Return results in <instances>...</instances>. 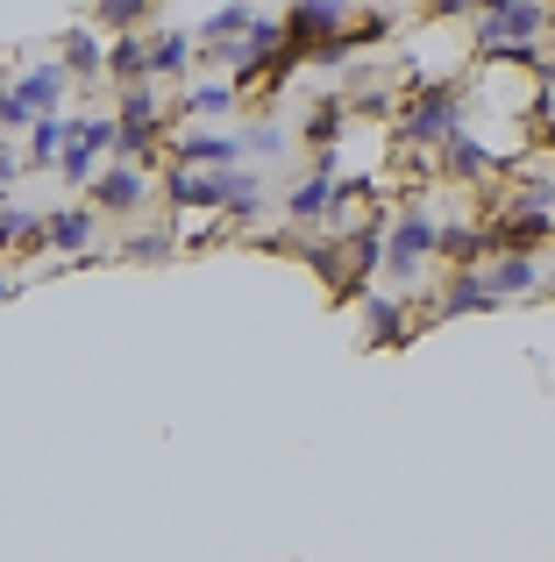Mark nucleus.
Here are the masks:
<instances>
[{
    "label": "nucleus",
    "instance_id": "f257e3e1",
    "mask_svg": "<svg viewBox=\"0 0 555 562\" xmlns=\"http://www.w3.org/2000/svg\"><path fill=\"white\" fill-rule=\"evenodd\" d=\"M434 257H442V214H434V200H406L399 214L385 221V271L377 278H385L392 292H406Z\"/></svg>",
    "mask_w": 555,
    "mask_h": 562
},
{
    "label": "nucleus",
    "instance_id": "f8f14e48",
    "mask_svg": "<svg viewBox=\"0 0 555 562\" xmlns=\"http://www.w3.org/2000/svg\"><path fill=\"white\" fill-rule=\"evenodd\" d=\"M328 200H335V150H320V165L285 192V221L292 228H328Z\"/></svg>",
    "mask_w": 555,
    "mask_h": 562
},
{
    "label": "nucleus",
    "instance_id": "1a4fd4ad",
    "mask_svg": "<svg viewBox=\"0 0 555 562\" xmlns=\"http://www.w3.org/2000/svg\"><path fill=\"white\" fill-rule=\"evenodd\" d=\"M499 292H491V278H485V263H449V278H442V292H434V314L442 321H463V314H499Z\"/></svg>",
    "mask_w": 555,
    "mask_h": 562
},
{
    "label": "nucleus",
    "instance_id": "f03ea898",
    "mask_svg": "<svg viewBox=\"0 0 555 562\" xmlns=\"http://www.w3.org/2000/svg\"><path fill=\"white\" fill-rule=\"evenodd\" d=\"M456 128H471V122H463V93L449 79H434V86H414V93L399 100V128H392V136H399L406 150L434 157Z\"/></svg>",
    "mask_w": 555,
    "mask_h": 562
},
{
    "label": "nucleus",
    "instance_id": "4be33fe9",
    "mask_svg": "<svg viewBox=\"0 0 555 562\" xmlns=\"http://www.w3.org/2000/svg\"><path fill=\"white\" fill-rule=\"evenodd\" d=\"M65 143H71V114H36V122H29V150H22V165H29V171H50Z\"/></svg>",
    "mask_w": 555,
    "mask_h": 562
},
{
    "label": "nucleus",
    "instance_id": "423d86ee",
    "mask_svg": "<svg viewBox=\"0 0 555 562\" xmlns=\"http://www.w3.org/2000/svg\"><path fill=\"white\" fill-rule=\"evenodd\" d=\"M150 192H157V179L136 165V157H114L107 171H93V179H86V200H93L100 214H143V206H150Z\"/></svg>",
    "mask_w": 555,
    "mask_h": 562
},
{
    "label": "nucleus",
    "instance_id": "412c9836",
    "mask_svg": "<svg viewBox=\"0 0 555 562\" xmlns=\"http://www.w3.org/2000/svg\"><path fill=\"white\" fill-rule=\"evenodd\" d=\"M236 100H242V86H236V79H200L193 93L179 100L171 128H179V122H207V114H236Z\"/></svg>",
    "mask_w": 555,
    "mask_h": 562
},
{
    "label": "nucleus",
    "instance_id": "20e7f679",
    "mask_svg": "<svg viewBox=\"0 0 555 562\" xmlns=\"http://www.w3.org/2000/svg\"><path fill=\"white\" fill-rule=\"evenodd\" d=\"M477 22V57L506 50V43H542L548 36V0H485Z\"/></svg>",
    "mask_w": 555,
    "mask_h": 562
},
{
    "label": "nucleus",
    "instance_id": "ddd939ff",
    "mask_svg": "<svg viewBox=\"0 0 555 562\" xmlns=\"http://www.w3.org/2000/svg\"><path fill=\"white\" fill-rule=\"evenodd\" d=\"M485 278H491L499 300H534V292L548 285V263H542V249H499V257L485 263Z\"/></svg>",
    "mask_w": 555,
    "mask_h": 562
},
{
    "label": "nucleus",
    "instance_id": "dca6fc26",
    "mask_svg": "<svg viewBox=\"0 0 555 562\" xmlns=\"http://www.w3.org/2000/svg\"><path fill=\"white\" fill-rule=\"evenodd\" d=\"M485 228L499 249H548L555 243V214H534V206H499Z\"/></svg>",
    "mask_w": 555,
    "mask_h": 562
},
{
    "label": "nucleus",
    "instance_id": "39448f33",
    "mask_svg": "<svg viewBox=\"0 0 555 562\" xmlns=\"http://www.w3.org/2000/svg\"><path fill=\"white\" fill-rule=\"evenodd\" d=\"M165 150H171V165H193V171H236L242 157V128H193V122H179L165 136Z\"/></svg>",
    "mask_w": 555,
    "mask_h": 562
},
{
    "label": "nucleus",
    "instance_id": "e433bc0d",
    "mask_svg": "<svg viewBox=\"0 0 555 562\" xmlns=\"http://www.w3.org/2000/svg\"><path fill=\"white\" fill-rule=\"evenodd\" d=\"M548 292H555V285H548Z\"/></svg>",
    "mask_w": 555,
    "mask_h": 562
},
{
    "label": "nucleus",
    "instance_id": "2f4dec72",
    "mask_svg": "<svg viewBox=\"0 0 555 562\" xmlns=\"http://www.w3.org/2000/svg\"><path fill=\"white\" fill-rule=\"evenodd\" d=\"M242 150H250V157H285V150H292V128L257 122V128H242Z\"/></svg>",
    "mask_w": 555,
    "mask_h": 562
},
{
    "label": "nucleus",
    "instance_id": "9d476101",
    "mask_svg": "<svg viewBox=\"0 0 555 562\" xmlns=\"http://www.w3.org/2000/svg\"><path fill=\"white\" fill-rule=\"evenodd\" d=\"M499 165H506V157L485 150L471 128H456V136L434 150V179H449V186H491V179H499Z\"/></svg>",
    "mask_w": 555,
    "mask_h": 562
},
{
    "label": "nucleus",
    "instance_id": "b1692460",
    "mask_svg": "<svg viewBox=\"0 0 555 562\" xmlns=\"http://www.w3.org/2000/svg\"><path fill=\"white\" fill-rule=\"evenodd\" d=\"M342 128H349V93H335V100H320V108L299 122V143L328 150V143H342Z\"/></svg>",
    "mask_w": 555,
    "mask_h": 562
},
{
    "label": "nucleus",
    "instance_id": "6ab92c4d",
    "mask_svg": "<svg viewBox=\"0 0 555 562\" xmlns=\"http://www.w3.org/2000/svg\"><path fill=\"white\" fill-rule=\"evenodd\" d=\"M264 200H271V186L257 179V171H222V221H257L264 214Z\"/></svg>",
    "mask_w": 555,
    "mask_h": 562
},
{
    "label": "nucleus",
    "instance_id": "a211bd4d",
    "mask_svg": "<svg viewBox=\"0 0 555 562\" xmlns=\"http://www.w3.org/2000/svg\"><path fill=\"white\" fill-rule=\"evenodd\" d=\"M57 57H65V71H71L79 86H93L100 71H107V43H100V29H65Z\"/></svg>",
    "mask_w": 555,
    "mask_h": 562
},
{
    "label": "nucleus",
    "instance_id": "2eb2a0df",
    "mask_svg": "<svg viewBox=\"0 0 555 562\" xmlns=\"http://www.w3.org/2000/svg\"><path fill=\"white\" fill-rule=\"evenodd\" d=\"M65 93H71V71H65V57H36V65L14 79V100H22L29 114H57L65 108Z\"/></svg>",
    "mask_w": 555,
    "mask_h": 562
},
{
    "label": "nucleus",
    "instance_id": "c9c22d12",
    "mask_svg": "<svg viewBox=\"0 0 555 562\" xmlns=\"http://www.w3.org/2000/svg\"><path fill=\"white\" fill-rule=\"evenodd\" d=\"M0 79H8V71H0Z\"/></svg>",
    "mask_w": 555,
    "mask_h": 562
},
{
    "label": "nucleus",
    "instance_id": "72a5a7b5",
    "mask_svg": "<svg viewBox=\"0 0 555 562\" xmlns=\"http://www.w3.org/2000/svg\"><path fill=\"white\" fill-rule=\"evenodd\" d=\"M14 179H22V157H14V150H8V136H0V192H8Z\"/></svg>",
    "mask_w": 555,
    "mask_h": 562
},
{
    "label": "nucleus",
    "instance_id": "393cba45",
    "mask_svg": "<svg viewBox=\"0 0 555 562\" xmlns=\"http://www.w3.org/2000/svg\"><path fill=\"white\" fill-rule=\"evenodd\" d=\"M250 0H222V8H214L207 14V22H200V43H207V50H214V43H236L242 36V29H250Z\"/></svg>",
    "mask_w": 555,
    "mask_h": 562
},
{
    "label": "nucleus",
    "instance_id": "473e14b6",
    "mask_svg": "<svg viewBox=\"0 0 555 562\" xmlns=\"http://www.w3.org/2000/svg\"><path fill=\"white\" fill-rule=\"evenodd\" d=\"M428 8H434V14H442V22H471V14H477V8H485V0H428Z\"/></svg>",
    "mask_w": 555,
    "mask_h": 562
},
{
    "label": "nucleus",
    "instance_id": "0eeeda50",
    "mask_svg": "<svg viewBox=\"0 0 555 562\" xmlns=\"http://www.w3.org/2000/svg\"><path fill=\"white\" fill-rule=\"evenodd\" d=\"M356 306H363V342H371V349H406V342H414V292L363 285Z\"/></svg>",
    "mask_w": 555,
    "mask_h": 562
},
{
    "label": "nucleus",
    "instance_id": "f704fd0d",
    "mask_svg": "<svg viewBox=\"0 0 555 562\" xmlns=\"http://www.w3.org/2000/svg\"><path fill=\"white\" fill-rule=\"evenodd\" d=\"M8 300H14V278H8V271H0V306H8Z\"/></svg>",
    "mask_w": 555,
    "mask_h": 562
},
{
    "label": "nucleus",
    "instance_id": "4468645a",
    "mask_svg": "<svg viewBox=\"0 0 555 562\" xmlns=\"http://www.w3.org/2000/svg\"><path fill=\"white\" fill-rule=\"evenodd\" d=\"M93 235L100 206H50L43 214V249H57V257H93Z\"/></svg>",
    "mask_w": 555,
    "mask_h": 562
},
{
    "label": "nucleus",
    "instance_id": "9b49d317",
    "mask_svg": "<svg viewBox=\"0 0 555 562\" xmlns=\"http://www.w3.org/2000/svg\"><path fill=\"white\" fill-rule=\"evenodd\" d=\"M171 214H222V171H193V165H165L157 179Z\"/></svg>",
    "mask_w": 555,
    "mask_h": 562
},
{
    "label": "nucleus",
    "instance_id": "5701e85b",
    "mask_svg": "<svg viewBox=\"0 0 555 562\" xmlns=\"http://www.w3.org/2000/svg\"><path fill=\"white\" fill-rule=\"evenodd\" d=\"M185 65H193V36L185 29H157L150 36V79H185Z\"/></svg>",
    "mask_w": 555,
    "mask_h": 562
},
{
    "label": "nucleus",
    "instance_id": "c756f323",
    "mask_svg": "<svg viewBox=\"0 0 555 562\" xmlns=\"http://www.w3.org/2000/svg\"><path fill=\"white\" fill-rule=\"evenodd\" d=\"M71 136L93 157H114V114H71Z\"/></svg>",
    "mask_w": 555,
    "mask_h": 562
},
{
    "label": "nucleus",
    "instance_id": "aec40b11",
    "mask_svg": "<svg viewBox=\"0 0 555 562\" xmlns=\"http://www.w3.org/2000/svg\"><path fill=\"white\" fill-rule=\"evenodd\" d=\"M107 79H114V86L150 79V36H143V29H122V36H107Z\"/></svg>",
    "mask_w": 555,
    "mask_h": 562
},
{
    "label": "nucleus",
    "instance_id": "c85d7f7f",
    "mask_svg": "<svg viewBox=\"0 0 555 562\" xmlns=\"http://www.w3.org/2000/svg\"><path fill=\"white\" fill-rule=\"evenodd\" d=\"M506 206H534V214H555V179L548 171H520L513 179V200Z\"/></svg>",
    "mask_w": 555,
    "mask_h": 562
},
{
    "label": "nucleus",
    "instance_id": "7c9ffc66",
    "mask_svg": "<svg viewBox=\"0 0 555 562\" xmlns=\"http://www.w3.org/2000/svg\"><path fill=\"white\" fill-rule=\"evenodd\" d=\"M93 171H100V157H93V150H86V143H79V136H71V143H65V150H57V179H65V186H86V179H93Z\"/></svg>",
    "mask_w": 555,
    "mask_h": 562
},
{
    "label": "nucleus",
    "instance_id": "cd10ccee",
    "mask_svg": "<svg viewBox=\"0 0 555 562\" xmlns=\"http://www.w3.org/2000/svg\"><path fill=\"white\" fill-rule=\"evenodd\" d=\"M385 36H392V14L356 0V14H349V50H371V43H385Z\"/></svg>",
    "mask_w": 555,
    "mask_h": 562
},
{
    "label": "nucleus",
    "instance_id": "f3484780",
    "mask_svg": "<svg viewBox=\"0 0 555 562\" xmlns=\"http://www.w3.org/2000/svg\"><path fill=\"white\" fill-rule=\"evenodd\" d=\"M499 243H491L485 221H442V263H491Z\"/></svg>",
    "mask_w": 555,
    "mask_h": 562
},
{
    "label": "nucleus",
    "instance_id": "bb28decb",
    "mask_svg": "<svg viewBox=\"0 0 555 562\" xmlns=\"http://www.w3.org/2000/svg\"><path fill=\"white\" fill-rule=\"evenodd\" d=\"M93 14H100V29L107 36H122V29H143L157 14V0H93Z\"/></svg>",
    "mask_w": 555,
    "mask_h": 562
},
{
    "label": "nucleus",
    "instance_id": "a878e982",
    "mask_svg": "<svg viewBox=\"0 0 555 562\" xmlns=\"http://www.w3.org/2000/svg\"><path fill=\"white\" fill-rule=\"evenodd\" d=\"M122 257L128 263H171V257H179V235H171V228H136L122 243Z\"/></svg>",
    "mask_w": 555,
    "mask_h": 562
},
{
    "label": "nucleus",
    "instance_id": "7ed1b4c3",
    "mask_svg": "<svg viewBox=\"0 0 555 562\" xmlns=\"http://www.w3.org/2000/svg\"><path fill=\"white\" fill-rule=\"evenodd\" d=\"M165 136H171V114H165V93H157V79H136V86H122V108H114V157H150V150H165Z\"/></svg>",
    "mask_w": 555,
    "mask_h": 562
},
{
    "label": "nucleus",
    "instance_id": "6e6552de",
    "mask_svg": "<svg viewBox=\"0 0 555 562\" xmlns=\"http://www.w3.org/2000/svg\"><path fill=\"white\" fill-rule=\"evenodd\" d=\"M349 14H356V0H292V8H285V43L299 50V65H306V50H314V43L342 36Z\"/></svg>",
    "mask_w": 555,
    "mask_h": 562
}]
</instances>
